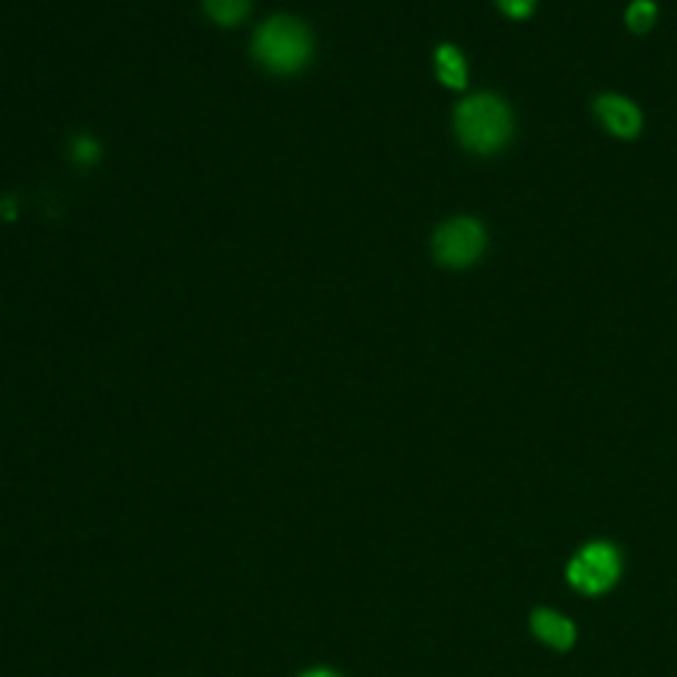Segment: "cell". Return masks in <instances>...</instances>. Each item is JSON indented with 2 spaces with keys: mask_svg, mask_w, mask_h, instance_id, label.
<instances>
[{
  "mask_svg": "<svg viewBox=\"0 0 677 677\" xmlns=\"http://www.w3.org/2000/svg\"><path fill=\"white\" fill-rule=\"evenodd\" d=\"M537 0H497L501 11L511 19H527L532 11H535Z\"/></svg>",
  "mask_w": 677,
  "mask_h": 677,
  "instance_id": "cell-11",
  "label": "cell"
},
{
  "mask_svg": "<svg viewBox=\"0 0 677 677\" xmlns=\"http://www.w3.org/2000/svg\"><path fill=\"white\" fill-rule=\"evenodd\" d=\"M656 22V6L651 0H633L630 9H627V27L633 32L646 34Z\"/></svg>",
  "mask_w": 677,
  "mask_h": 677,
  "instance_id": "cell-9",
  "label": "cell"
},
{
  "mask_svg": "<svg viewBox=\"0 0 677 677\" xmlns=\"http://www.w3.org/2000/svg\"><path fill=\"white\" fill-rule=\"evenodd\" d=\"M302 677H338V675L331 673V669H310V673L302 675Z\"/></svg>",
  "mask_w": 677,
  "mask_h": 677,
  "instance_id": "cell-12",
  "label": "cell"
},
{
  "mask_svg": "<svg viewBox=\"0 0 677 677\" xmlns=\"http://www.w3.org/2000/svg\"><path fill=\"white\" fill-rule=\"evenodd\" d=\"M252 57L271 74H296L313 59V38L300 19L279 13L257 27Z\"/></svg>",
  "mask_w": 677,
  "mask_h": 677,
  "instance_id": "cell-1",
  "label": "cell"
},
{
  "mask_svg": "<svg viewBox=\"0 0 677 677\" xmlns=\"http://www.w3.org/2000/svg\"><path fill=\"white\" fill-rule=\"evenodd\" d=\"M485 228L474 218H455L434 233V257L445 267H468L485 254Z\"/></svg>",
  "mask_w": 677,
  "mask_h": 677,
  "instance_id": "cell-4",
  "label": "cell"
},
{
  "mask_svg": "<svg viewBox=\"0 0 677 677\" xmlns=\"http://www.w3.org/2000/svg\"><path fill=\"white\" fill-rule=\"evenodd\" d=\"M622 575L619 550L609 543H587L566 566V577L587 596H600L614 587Z\"/></svg>",
  "mask_w": 677,
  "mask_h": 677,
  "instance_id": "cell-3",
  "label": "cell"
},
{
  "mask_svg": "<svg viewBox=\"0 0 677 677\" xmlns=\"http://www.w3.org/2000/svg\"><path fill=\"white\" fill-rule=\"evenodd\" d=\"M101 156V146L91 135H78L72 141V162L80 168H93Z\"/></svg>",
  "mask_w": 677,
  "mask_h": 677,
  "instance_id": "cell-10",
  "label": "cell"
},
{
  "mask_svg": "<svg viewBox=\"0 0 677 677\" xmlns=\"http://www.w3.org/2000/svg\"><path fill=\"white\" fill-rule=\"evenodd\" d=\"M434 67H437V78L442 85L453 88V91L466 88L468 69L466 61H463V53L455 46H439L437 53H434Z\"/></svg>",
  "mask_w": 677,
  "mask_h": 677,
  "instance_id": "cell-7",
  "label": "cell"
},
{
  "mask_svg": "<svg viewBox=\"0 0 677 677\" xmlns=\"http://www.w3.org/2000/svg\"><path fill=\"white\" fill-rule=\"evenodd\" d=\"M532 633L537 635V640H543L545 646L556 648V651H566V648L575 646L577 638V627L572 625L569 619L562 617V614L550 612V609H537L529 619Z\"/></svg>",
  "mask_w": 677,
  "mask_h": 677,
  "instance_id": "cell-6",
  "label": "cell"
},
{
  "mask_svg": "<svg viewBox=\"0 0 677 677\" xmlns=\"http://www.w3.org/2000/svg\"><path fill=\"white\" fill-rule=\"evenodd\" d=\"M455 133L463 146L474 154H495L506 146L514 133L511 109L497 95H472L455 109Z\"/></svg>",
  "mask_w": 677,
  "mask_h": 677,
  "instance_id": "cell-2",
  "label": "cell"
},
{
  "mask_svg": "<svg viewBox=\"0 0 677 677\" xmlns=\"http://www.w3.org/2000/svg\"><path fill=\"white\" fill-rule=\"evenodd\" d=\"M593 109H596L600 124H604L612 135L622 138V141H633V138H638L644 117H640V109L635 107L633 101H627L625 95H614V93L598 95Z\"/></svg>",
  "mask_w": 677,
  "mask_h": 677,
  "instance_id": "cell-5",
  "label": "cell"
},
{
  "mask_svg": "<svg viewBox=\"0 0 677 677\" xmlns=\"http://www.w3.org/2000/svg\"><path fill=\"white\" fill-rule=\"evenodd\" d=\"M202 6L218 27H236L246 19L252 0H202Z\"/></svg>",
  "mask_w": 677,
  "mask_h": 677,
  "instance_id": "cell-8",
  "label": "cell"
}]
</instances>
